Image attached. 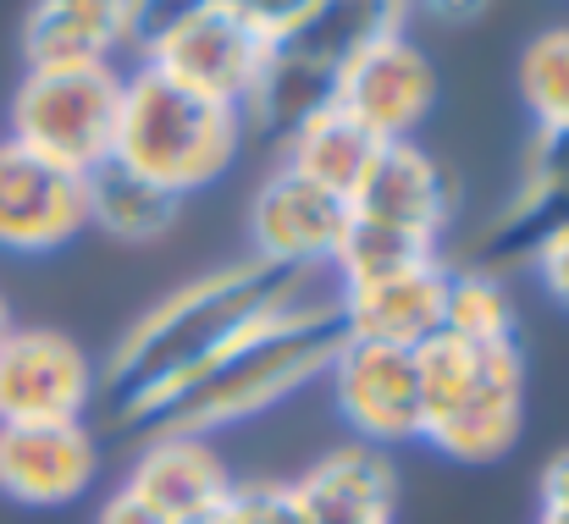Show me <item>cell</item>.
<instances>
[{"label": "cell", "mask_w": 569, "mask_h": 524, "mask_svg": "<svg viewBox=\"0 0 569 524\" xmlns=\"http://www.w3.org/2000/svg\"><path fill=\"white\" fill-rule=\"evenodd\" d=\"M327 288H332V271H277L254 254L183 282L117 337L100 370L117 420L156 425L221 353H232L254 326H266L271 315Z\"/></svg>", "instance_id": "1"}, {"label": "cell", "mask_w": 569, "mask_h": 524, "mask_svg": "<svg viewBox=\"0 0 569 524\" xmlns=\"http://www.w3.org/2000/svg\"><path fill=\"white\" fill-rule=\"evenodd\" d=\"M338 343H343V326H338V282H332L327 293L271 315L232 353H221L150 431L216 436L227 425H243V420L288 403L293 392H305L310 381H327Z\"/></svg>", "instance_id": "2"}, {"label": "cell", "mask_w": 569, "mask_h": 524, "mask_svg": "<svg viewBox=\"0 0 569 524\" xmlns=\"http://www.w3.org/2000/svg\"><path fill=\"white\" fill-rule=\"evenodd\" d=\"M420 442L453 464H503L526 431V353L515 343H476L437 332L415 349Z\"/></svg>", "instance_id": "3"}, {"label": "cell", "mask_w": 569, "mask_h": 524, "mask_svg": "<svg viewBox=\"0 0 569 524\" xmlns=\"http://www.w3.org/2000/svg\"><path fill=\"white\" fill-rule=\"evenodd\" d=\"M249 128L238 105L204 100L193 89H178L172 78L133 67L122 78V122H117V155L128 172L150 177L156 188L189 199L232 172Z\"/></svg>", "instance_id": "4"}, {"label": "cell", "mask_w": 569, "mask_h": 524, "mask_svg": "<svg viewBox=\"0 0 569 524\" xmlns=\"http://www.w3.org/2000/svg\"><path fill=\"white\" fill-rule=\"evenodd\" d=\"M122 78L117 67H44L22 72L6 105V139L44 155L50 167L89 177L117 155L122 122Z\"/></svg>", "instance_id": "5"}, {"label": "cell", "mask_w": 569, "mask_h": 524, "mask_svg": "<svg viewBox=\"0 0 569 524\" xmlns=\"http://www.w3.org/2000/svg\"><path fill=\"white\" fill-rule=\"evenodd\" d=\"M100 392L89 349L56 326H11L0 337V425L83 420Z\"/></svg>", "instance_id": "6"}, {"label": "cell", "mask_w": 569, "mask_h": 524, "mask_svg": "<svg viewBox=\"0 0 569 524\" xmlns=\"http://www.w3.org/2000/svg\"><path fill=\"white\" fill-rule=\"evenodd\" d=\"M332 409L366 447H403L420 442V375H415V349L392 343H360L343 337L332 364H327Z\"/></svg>", "instance_id": "7"}, {"label": "cell", "mask_w": 569, "mask_h": 524, "mask_svg": "<svg viewBox=\"0 0 569 524\" xmlns=\"http://www.w3.org/2000/svg\"><path fill=\"white\" fill-rule=\"evenodd\" d=\"M349 221V199L277 167L249 199V254L277 271H332Z\"/></svg>", "instance_id": "8"}, {"label": "cell", "mask_w": 569, "mask_h": 524, "mask_svg": "<svg viewBox=\"0 0 569 524\" xmlns=\"http://www.w3.org/2000/svg\"><path fill=\"white\" fill-rule=\"evenodd\" d=\"M332 105L381 144L409 139L437 105V67L409 33H387L338 67Z\"/></svg>", "instance_id": "9"}, {"label": "cell", "mask_w": 569, "mask_h": 524, "mask_svg": "<svg viewBox=\"0 0 569 524\" xmlns=\"http://www.w3.org/2000/svg\"><path fill=\"white\" fill-rule=\"evenodd\" d=\"M89 226L83 177L50 167L44 155L0 139V249L56 254Z\"/></svg>", "instance_id": "10"}, {"label": "cell", "mask_w": 569, "mask_h": 524, "mask_svg": "<svg viewBox=\"0 0 569 524\" xmlns=\"http://www.w3.org/2000/svg\"><path fill=\"white\" fill-rule=\"evenodd\" d=\"M100 481V442L83 420L0 425V497L17 508H67Z\"/></svg>", "instance_id": "11"}, {"label": "cell", "mask_w": 569, "mask_h": 524, "mask_svg": "<svg viewBox=\"0 0 569 524\" xmlns=\"http://www.w3.org/2000/svg\"><path fill=\"white\" fill-rule=\"evenodd\" d=\"M266 39L260 33H249L221 0L216 6H204L199 17H189L150 61H139V67H150V72H161V78H172L178 89H193V94H204V100H221V105H238L243 111V100H249V89H254V78H260V67H266Z\"/></svg>", "instance_id": "12"}, {"label": "cell", "mask_w": 569, "mask_h": 524, "mask_svg": "<svg viewBox=\"0 0 569 524\" xmlns=\"http://www.w3.org/2000/svg\"><path fill=\"white\" fill-rule=\"evenodd\" d=\"M232 470L216 453L210 436H189V431H150V442L133 453L122 492L150 508L167 524H193L216 514L232 497Z\"/></svg>", "instance_id": "13"}, {"label": "cell", "mask_w": 569, "mask_h": 524, "mask_svg": "<svg viewBox=\"0 0 569 524\" xmlns=\"http://www.w3.org/2000/svg\"><path fill=\"white\" fill-rule=\"evenodd\" d=\"M442 315H448V265L338 288V326L343 337H360V343L420 349L426 337L442 332Z\"/></svg>", "instance_id": "14"}, {"label": "cell", "mask_w": 569, "mask_h": 524, "mask_svg": "<svg viewBox=\"0 0 569 524\" xmlns=\"http://www.w3.org/2000/svg\"><path fill=\"white\" fill-rule=\"evenodd\" d=\"M349 210L366 215V221H387V226L442 238V226L453 215V177L442 172V161L426 155L415 139H392V144H381L366 182L355 188Z\"/></svg>", "instance_id": "15"}, {"label": "cell", "mask_w": 569, "mask_h": 524, "mask_svg": "<svg viewBox=\"0 0 569 524\" xmlns=\"http://www.w3.org/2000/svg\"><path fill=\"white\" fill-rule=\"evenodd\" d=\"M293 486L316 524H398V470L381 447H332Z\"/></svg>", "instance_id": "16"}, {"label": "cell", "mask_w": 569, "mask_h": 524, "mask_svg": "<svg viewBox=\"0 0 569 524\" xmlns=\"http://www.w3.org/2000/svg\"><path fill=\"white\" fill-rule=\"evenodd\" d=\"M122 0H33L22 17V67H117Z\"/></svg>", "instance_id": "17"}, {"label": "cell", "mask_w": 569, "mask_h": 524, "mask_svg": "<svg viewBox=\"0 0 569 524\" xmlns=\"http://www.w3.org/2000/svg\"><path fill=\"white\" fill-rule=\"evenodd\" d=\"M381 155V139H371L355 117H343L338 105L316 111L310 122H299L288 139H282V167L299 177H310L316 188L338 193V199H355V188L366 182L371 161Z\"/></svg>", "instance_id": "18"}, {"label": "cell", "mask_w": 569, "mask_h": 524, "mask_svg": "<svg viewBox=\"0 0 569 524\" xmlns=\"http://www.w3.org/2000/svg\"><path fill=\"white\" fill-rule=\"evenodd\" d=\"M83 193H89V226H100L106 238L117 243H156L178 226L183 215V199L156 188L150 177L128 172L122 161H106L83 177Z\"/></svg>", "instance_id": "19"}, {"label": "cell", "mask_w": 569, "mask_h": 524, "mask_svg": "<svg viewBox=\"0 0 569 524\" xmlns=\"http://www.w3.org/2000/svg\"><path fill=\"white\" fill-rule=\"evenodd\" d=\"M409 6H415V0H321V11H316L293 39H282V44L299 50L305 61L338 72V67H343L349 56H360L366 44H377L387 33H403Z\"/></svg>", "instance_id": "20"}, {"label": "cell", "mask_w": 569, "mask_h": 524, "mask_svg": "<svg viewBox=\"0 0 569 524\" xmlns=\"http://www.w3.org/2000/svg\"><path fill=\"white\" fill-rule=\"evenodd\" d=\"M426 265H442V238L355 215L349 232H343V243H338V254H332V282L338 288H360V282L426 271Z\"/></svg>", "instance_id": "21"}, {"label": "cell", "mask_w": 569, "mask_h": 524, "mask_svg": "<svg viewBox=\"0 0 569 524\" xmlns=\"http://www.w3.org/2000/svg\"><path fill=\"white\" fill-rule=\"evenodd\" d=\"M515 89H520L531 122L542 128V139L569 133V22L526 39V50L515 61Z\"/></svg>", "instance_id": "22"}, {"label": "cell", "mask_w": 569, "mask_h": 524, "mask_svg": "<svg viewBox=\"0 0 569 524\" xmlns=\"http://www.w3.org/2000/svg\"><path fill=\"white\" fill-rule=\"evenodd\" d=\"M442 332H459V337H476V343H515L520 332V310L509 299V288L470 265V271H448V315H442Z\"/></svg>", "instance_id": "23"}, {"label": "cell", "mask_w": 569, "mask_h": 524, "mask_svg": "<svg viewBox=\"0 0 569 524\" xmlns=\"http://www.w3.org/2000/svg\"><path fill=\"white\" fill-rule=\"evenodd\" d=\"M216 0H122V50L150 61L189 17H199Z\"/></svg>", "instance_id": "24"}, {"label": "cell", "mask_w": 569, "mask_h": 524, "mask_svg": "<svg viewBox=\"0 0 569 524\" xmlns=\"http://www.w3.org/2000/svg\"><path fill=\"white\" fill-rule=\"evenodd\" d=\"M249 33H260L266 44H282V39H293L316 11H321V0H221Z\"/></svg>", "instance_id": "25"}, {"label": "cell", "mask_w": 569, "mask_h": 524, "mask_svg": "<svg viewBox=\"0 0 569 524\" xmlns=\"http://www.w3.org/2000/svg\"><path fill=\"white\" fill-rule=\"evenodd\" d=\"M531 271H537V282H542V293L569 310V215H559L542 238H537V249H531Z\"/></svg>", "instance_id": "26"}, {"label": "cell", "mask_w": 569, "mask_h": 524, "mask_svg": "<svg viewBox=\"0 0 569 524\" xmlns=\"http://www.w3.org/2000/svg\"><path fill=\"white\" fill-rule=\"evenodd\" d=\"M254 524H316L293 481H260V520Z\"/></svg>", "instance_id": "27"}, {"label": "cell", "mask_w": 569, "mask_h": 524, "mask_svg": "<svg viewBox=\"0 0 569 524\" xmlns=\"http://www.w3.org/2000/svg\"><path fill=\"white\" fill-rule=\"evenodd\" d=\"M542 514H569V447L542 470Z\"/></svg>", "instance_id": "28"}, {"label": "cell", "mask_w": 569, "mask_h": 524, "mask_svg": "<svg viewBox=\"0 0 569 524\" xmlns=\"http://www.w3.org/2000/svg\"><path fill=\"white\" fill-rule=\"evenodd\" d=\"M431 22H448V28H465V22H476V17H487V6L492 0H415Z\"/></svg>", "instance_id": "29"}, {"label": "cell", "mask_w": 569, "mask_h": 524, "mask_svg": "<svg viewBox=\"0 0 569 524\" xmlns=\"http://www.w3.org/2000/svg\"><path fill=\"white\" fill-rule=\"evenodd\" d=\"M94 524H167V520H156L150 508H139V503H133V497H128V492L117 486V492H111V497L100 503Z\"/></svg>", "instance_id": "30"}, {"label": "cell", "mask_w": 569, "mask_h": 524, "mask_svg": "<svg viewBox=\"0 0 569 524\" xmlns=\"http://www.w3.org/2000/svg\"><path fill=\"white\" fill-rule=\"evenodd\" d=\"M11 326H17V321H11V310H6V299H0V337H6Z\"/></svg>", "instance_id": "31"}, {"label": "cell", "mask_w": 569, "mask_h": 524, "mask_svg": "<svg viewBox=\"0 0 569 524\" xmlns=\"http://www.w3.org/2000/svg\"><path fill=\"white\" fill-rule=\"evenodd\" d=\"M537 524H569V514H537Z\"/></svg>", "instance_id": "32"}]
</instances>
